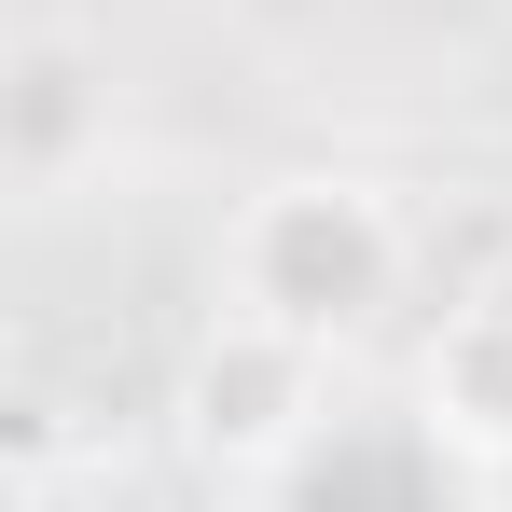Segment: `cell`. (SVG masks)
I'll return each mask as SVG.
<instances>
[{
	"label": "cell",
	"mask_w": 512,
	"mask_h": 512,
	"mask_svg": "<svg viewBox=\"0 0 512 512\" xmlns=\"http://www.w3.org/2000/svg\"><path fill=\"white\" fill-rule=\"evenodd\" d=\"M402 277H416V222L360 167H291L236 194V222H222V305H250L305 346H360L402 305Z\"/></svg>",
	"instance_id": "6da1fadb"
},
{
	"label": "cell",
	"mask_w": 512,
	"mask_h": 512,
	"mask_svg": "<svg viewBox=\"0 0 512 512\" xmlns=\"http://www.w3.org/2000/svg\"><path fill=\"white\" fill-rule=\"evenodd\" d=\"M167 429H180L194 471H291L333 429V346L222 305L208 333L180 346V374H167Z\"/></svg>",
	"instance_id": "7a4b0ae2"
},
{
	"label": "cell",
	"mask_w": 512,
	"mask_h": 512,
	"mask_svg": "<svg viewBox=\"0 0 512 512\" xmlns=\"http://www.w3.org/2000/svg\"><path fill=\"white\" fill-rule=\"evenodd\" d=\"M111 167V42L70 14H14L0 28V180L14 208H70Z\"/></svg>",
	"instance_id": "3957f363"
},
{
	"label": "cell",
	"mask_w": 512,
	"mask_h": 512,
	"mask_svg": "<svg viewBox=\"0 0 512 512\" xmlns=\"http://www.w3.org/2000/svg\"><path fill=\"white\" fill-rule=\"evenodd\" d=\"M277 485L291 512H457V443L429 416H333Z\"/></svg>",
	"instance_id": "277c9868"
},
{
	"label": "cell",
	"mask_w": 512,
	"mask_h": 512,
	"mask_svg": "<svg viewBox=\"0 0 512 512\" xmlns=\"http://www.w3.org/2000/svg\"><path fill=\"white\" fill-rule=\"evenodd\" d=\"M416 416L457 457H512V277L499 291H457L416 346Z\"/></svg>",
	"instance_id": "5b68a950"
}]
</instances>
